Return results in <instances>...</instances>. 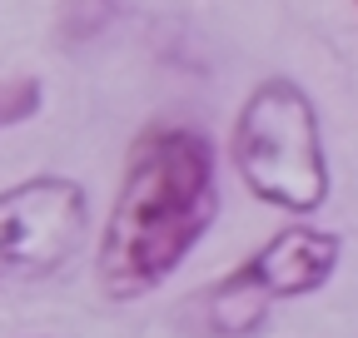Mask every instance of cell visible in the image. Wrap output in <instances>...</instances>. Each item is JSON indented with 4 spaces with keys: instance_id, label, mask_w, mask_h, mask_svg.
<instances>
[{
    "instance_id": "cell-5",
    "label": "cell",
    "mask_w": 358,
    "mask_h": 338,
    "mask_svg": "<svg viewBox=\"0 0 358 338\" xmlns=\"http://www.w3.org/2000/svg\"><path fill=\"white\" fill-rule=\"evenodd\" d=\"M35 110H40V80L35 75H15V80L0 84V130L25 124Z\"/></svg>"
},
{
    "instance_id": "cell-2",
    "label": "cell",
    "mask_w": 358,
    "mask_h": 338,
    "mask_svg": "<svg viewBox=\"0 0 358 338\" xmlns=\"http://www.w3.org/2000/svg\"><path fill=\"white\" fill-rule=\"evenodd\" d=\"M234 169L254 199L289 214H313L329 199L319 115L289 75L264 80L244 100L234 124Z\"/></svg>"
},
{
    "instance_id": "cell-1",
    "label": "cell",
    "mask_w": 358,
    "mask_h": 338,
    "mask_svg": "<svg viewBox=\"0 0 358 338\" xmlns=\"http://www.w3.org/2000/svg\"><path fill=\"white\" fill-rule=\"evenodd\" d=\"M219 214L214 149L204 135L159 124L129 154L120 199L100 239V288L129 304L159 288Z\"/></svg>"
},
{
    "instance_id": "cell-3",
    "label": "cell",
    "mask_w": 358,
    "mask_h": 338,
    "mask_svg": "<svg viewBox=\"0 0 358 338\" xmlns=\"http://www.w3.org/2000/svg\"><path fill=\"white\" fill-rule=\"evenodd\" d=\"M90 224V204L75 179L35 175L0 194V274L50 279L75 259Z\"/></svg>"
},
{
    "instance_id": "cell-4",
    "label": "cell",
    "mask_w": 358,
    "mask_h": 338,
    "mask_svg": "<svg viewBox=\"0 0 358 338\" xmlns=\"http://www.w3.org/2000/svg\"><path fill=\"white\" fill-rule=\"evenodd\" d=\"M338 254H343V239H338V234L294 224V229H279L259 254H249V259L239 264V274L264 293L268 304L303 299V293L324 288V284L334 279Z\"/></svg>"
}]
</instances>
